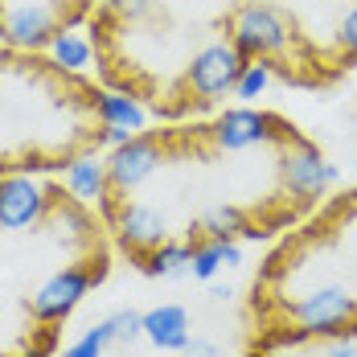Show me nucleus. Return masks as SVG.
I'll return each instance as SVG.
<instances>
[{
    "mask_svg": "<svg viewBox=\"0 0 357 357\" xmlns=\"http://www.w3.org/2000/svg\"><path fill=\"white\" fill-rule=\"evenodd\" d=\"M243 66H247V58H243V50H238L230 37H226V41H210L206 50L193 54V62H189V70H185V86H189L202 103H214L226 91H234Z\"/></svg>",
    "mask_w": 357,
    "mask_h": 357,
    "instance_id": "7ed1b4c3",
    "label": "nucleus"
},
{
    "mask_svg": "<svg viewBox=\"0 0 357 357\" xmlns=\"http://www.w3.org/2000/svg\"><path fill=\"white\" fill-rule=\"evenodd\" d=\"M103 345H107V337H103V328L95 324V328H91V333H82V337H78L62 357H103Z\"/></svg>",
    "mask_w": 357,
    "mask_h": 357,
    "instance_id": "aec40b11",
    "label": "nucleus"
},
{
    "mask_svg": "<svg viewBox=\"0 0 357 357\" xmlns=\"http://www.w3.org/2000/svg\"><path fill=\"white\" fill-rule=\"evenodd\" d=\"M66 189H70L74 202H82V206H99V202H107V160H99V156H74L70 165H66Z\"/></svg>",
    "mask_w": 357,
    "mask_h": 357,
    "instance_id": "f8f14e48",
    "label": "nucleus"
},
{
    "mask_svg": "<svg viewBox=\"0 0 357 357\" xmlns=\"http://www.w3.org/2000/svg\"><path fill=\"white\" fill-rule=\"evenodd\" d=\"M324 357H357V324L354 328H345L341 337H328Z\"/></svg>",
    "mask_w": 357,
    "mask_h": 357,
    "instance_id": "4be33fe9",
    "label": "nucleus"
},
{
    "mask_svg": "<svg viewBox=\"0 0 357 357\" xmlns=\"http://www.w3.org/2000/svg\"><path fill=\"white\" fill-rule=\"evenodd\" d=\"M238 263H243V250H238L234 238H206V243L193 247V267H189V275L202 280V284H210L222 267H238Z\"/></svg>",
    "mask_w": 357,
    "mask_h": 357,
    "instance_id": "ddd939ff",
    "label": "nucleus"
},
{
    "mask_svg": "<svg viewBox=\"0 0 357 357\" xmlns=\"http://www.w3.org/2000/svg\"><path fill=\"white\" fill-rule=\"evenodd\" d=\"M144 337L165 354H181L193 341L189 337V312L181 304H160V308L144 312Z\"/></svg>",
    "mask_w": 357,
    "mask_h": 357,
    "instance_id": "9b49d317",
    "label": "nucleus"
},
{
    "mask_svg": "<svg viewBox=\"0 0 357 357\" xmlns=\"http://www.w3.org/2000/svg\"><path fill=\"white\" fill-rule=\"evenodd\" d=\"M50 206L33 177H0V230H29Z\"/></svg>",
    "mask_w": 357,
    "mask_h": 357,
    "instance_id": "423d86ee",
    "label": "nucleus"
},
{
    "mask_svg": "<svg viewBox=\"0 0 357 357\" xmlns=\"http://www.w3.org/2000/svg\"><path fill=\"white\" fill-rule=\"evenodd\" d=\"M210 296H214V300H230V296H234V287H230V284H226V287L214 284V287H210Z\"/></svg>",
    "mask_w": 357,
    "mask_h": 357,
    "instance_id": "a878e982",
    "label": "nucleus"
},
{
    "mask_svg": "<svg viewBox=\"0 0 357 357\" xmlns=\"http://www.w3.org/2000/svg\"><path fill=\"white\" fill-rule=\"evenodd\" d=\"M287 317L308 337H341L357 321V300L345 287L324 284L317 291H308V296H300L296 304H287Z\"/></svg>",
    "mask_w": 357,
    "mask_h": 357,
    "instance_id": "f03ea898",
    "label": "nucleus"
},
{
    "mask_svg": "<svg viewBox=\"0 0 357 357\" xmlns=\"http://www.w3.org/2000/svg\"><path fill=\"white\" fill-rule=\"evenodd\" d=\"M91 291V271L82 267H66L58 275H50L45 284L33 291V317L37 321H66L74 304Z\"/></svg>",
    "mask_w": 357,
    "mask_h": 357,
    "instance_id": "0eeeda50",
    "label": "nucleus"
},
{
    "mask_svg": "<svg viewBox=\"0 0 357 357\" xmlns=\"http://www.w3.org/2000/svg\"><path fill=\"white\" fill-rule=\"evenodd\" d=\"M267 140H275V119L263 115V111L234 107L226 115H218L214 123V144L222 152H247V148H259Z\"/></svg>",
    "mask_w": 357,
    "mask_h": 357,
    "instance_id": "6e6552de",
    "label": "nucleus"
},
{
    "mask_svg": "<svg viewBox=\"0 0 357 357\" xmlns=\"http://www.w3.org/2000/svg\"><path fill=\"white\" fill-rule=\"evenodd\" d=\"M95 107H99V119H103V123L128 128V132H136V136H140L144 123H148V111L140 107V99H132V95H123V91H103V95H95Z\"/></svg>",
    "mask_w": 357,
    "mask_h": 357,
    "instance_id": "4468645a",
    "label": "nucleus"
},
{
    "mask_svg": "<svg viewBox=\"0 0 357 357\" xmlns=\"http://www.w3.org/2000/svg\"><path fill=\"white\" fill-rule=\"evenodd\" d=\"M193 267V247L189 243H160L156 250L144 255V271L160 275V280H181Z\"/></svg>",
    "mask_w": 357,
    "mask_h": 357,
    "instance_id": "2eb2a0df",
    "label": "nucleus"
},
{
    "mask_svg": "<svg viewBox=\"0 0 357 357\" xmlns=\"http://www.w3.org/2000/svg\"><path fill=\"white\" fill-rule=\"evenodd\" d=\"M230 41L243 50V58H275L291 41V25L280 8L250 0L230 17Z\"/></svg>",
    "mask_w": 357,
    "mask_h": 357,
    "instance_id": "f257e3e1",
    "label": "nucleus"
},
{
    "mask_svg": "<svg viewBox=\"0 0 357 357\" xmlns=\"http://www.w3.org/2000/svg\"><path fill=\"white\" fill-rule=\"evenodd\" d=\"M197 230L206 234V238H243L247 234L250 238V226L247 214L238 210V206H210L206 214H202V222H197Z\"/></svg>",
    "mask_w": 357,
    "mask_h": 357,
    "instance_id": "dca6fc26",
    "label": "nucleus"
},
{
    "mask_svg": "<svg viewBox=\"0 0 357 357\" xmlns=\"http://www.w3.org/2000/svg\"><path fill=\"white\" fill-rule=\"evenodd\" d=\"M115 13H119V17H128V21H136V17L148 13V0H115Z\"/></svg>",
    "mask_w": 357,
    "mask_h": 357,
    "instance_id": "5701e85b",
    "label": "nucleus"
},
{
    "mask_svg": "<svg viewBox=\"0 0 357 357\" xmlns=\"http://www.w3.org/2000/svg\"><path fill=\"white\" fill-rule=\"evenodd\" d=\"M280 177H284V185H287L291 197L312 202V197H321L324 193V185H333L337 169L324 160L312 144L300 140V144H287L284 148V156H280Z\"/></svg>",
    "mask_w": 357,
    "mask_h": 357,
    "instance_id": "20e7f679",
    "label": "nucleus"
},
{
    "mask_svg": "<svg viewBox=\"0 0 357 357\" xmlns=\"http://www.w3.org/2000/svg\"><path fill=\"white\" fill-rule=\"evenodd\" d=\"M181 354H185V357H218V349L210 345V341H189Z\"/></svg>",
    "mask_w": 357,
    "mask_h": 357,
    "instance_id": "393cba45",
    "label": "nucleus"
},
{
    "mask_svg": "<svg viewBox=\"0 0 357 357\" xmlns=\"http://www.w3.org/2000/svg\"><path fill=\"white\" fill-rule=\"evenodd\" d=\"M99 136H103L107 144H115V148H119V144H128V140H132L136 132H128V128H111V123H103V132H99Z\"/></svg>",
    "mask_w": 357,
    "mask_h": 357,
    "instance_id": "b1692460",
    "label": "nucleus"
},
{
    "mask_svg": "<svg viewBox=\"0 0 357 357\" xmlns=\"http://www.w3.org/2000/svg\"><path fill=\"white\" fill-rule=\"evenodd\" d=\"M115 234H119V243L132 250V255L144 259L148 250H156L160 243H169V222H165L160 210L132 202V206H119V210H115Z\"/></svg>",
    "mask_w": 357,
    "mask_h": 357,
    "instance_id": "1a4fd4ad",
    "label": "nucleus"
},
{
    "mask_svg": "<svg viewBox=\"0 0 357 357\" xmlns=\"http://www.w3.org/2000/svg\"><path fill=\"white\" fill-rule=\"evenodd\" d=\"M99 328H103L107 345H111V341H119V345H132V341H140V337H144V317L128 308V312H115V317H107Z\"/></svg>",
    "mask_w": 357,
    "mask_h": 357,
    "instance_id": "6ab92c4d",
    "label": "nucleus"
},
{
    "mask_svg": "<svg viewBox=\"0 0 357 357\" xmlns=\"http://www.w3.org/2000/svg\"><path fill=\"white\" fill-rule=\"evenodd\" d=\"M271 58H247V66L238 74V82H234V95L238 99H259L267 86H271Z\"/></svg>",
    "mask_w": 357,
    "mask_h": 357,
    "instance_id": "a211bd4d",
    "label": "nucleus"
},
{
    "mask_svg": "<svg viewBox=\"0 0 357 357\" xmlns=\"http://www.w3.org/2000/svg\"><path fill=\"white\" fill-rule=\"evenodd\" d=\"M337 45H341L349 58H357V4L341 17V25H337Z\"/></svg>",
    "mask_w": 357,
    "mask_h": 357,
    "instance_id": "412c9836",
    "label": "nucleus"
},
{
    "mask_svg": "<svg viewBox=\"0 0 357 357\" xmlns=\"http://www.w3.org/2000/svg\"><path fill=\"white\" fill-rule=\"evenodd\" d=\"M54 33H58L54 13H50L45 4H37V0L0 13V37H4L8 45H17V50H41V45L54 41Z\"/></svg>",
    "mask_w": 357,
    "mask_h": 357,
    "instance_id": "9d476101",
    "label": "nucleus"
},
{
    "mask_svg": "<svg viewBox=\"0 0 357 357\" xmlns=\"http://www.w3.org/2000/svg\"><path fill=\"white\" fill-rule=\"evenodd\" d=\"M160 169V144L148 136H132L128 144H119L107 160V181L115 193H132L144 181Z\"/></svg>",
    "mask_w": 357,
    "mask_h": 357,
    "instance_id": "39448f33",
    "label": "nucleus"
},
{
    "mask_svg": "<svg viewBox=\"0 0 357 357\" xmlns=\"http://www.w3.org/2000/svg\"><path fill=\"white\" fill-rule=\"evenodd\" d=\"M50 58H54V66L78 74V70L91 66V41L82 33H74V29H62V33H54V41H50Z\"/></svg>",
    "mask_w": 357,
    "mask_h": 357,
    "instance_id": "f3484780",
    "label": "nucleus"
}]
</instances>
